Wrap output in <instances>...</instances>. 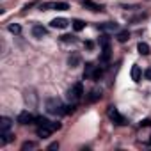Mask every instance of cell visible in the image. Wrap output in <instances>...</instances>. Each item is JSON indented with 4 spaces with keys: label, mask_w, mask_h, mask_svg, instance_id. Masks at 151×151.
<instances>
[{
    "label": "cell",
    "mask_w": 151,
    "mask_h": 151,
    "mask_svg": "<svg viewBox=\"0 0 151 151\" xmlns=\"http://www.w3.org/2000/svg\"><path fill=\"white\" fill-rule=\"evenodd\" d=\"M46 110L50 112V114H66V107H64V103L59 100V98H50L48 101H46Z\"/></svg>",
    "instance_id": "cell-1"
},
{
    "label": "cell",
    "mask_w": 151,
    "mask_h": 151,
    "mask_svg": "<svg viewBox=\"0 0 151 151\" xmlns=\"http://www.w3.org/2000/svg\"><path fill=\"white\" fill-rule=\"evenodd\" d=\"M82 94H84V86L80 84V82H77L69 91H68V100L69 101H78L80 98H82Z\"/></svg>",
    "instance_id": "cell-2"
},
{
    "label": "cell",
    "mask_w": 151,
    "mask_h": 151,
    "mask_svg": "<svg viewBox=\"0 0 151 151\" xmlns=\"http://www.w3.org/2000/svg\"><path fill=\"white\" fill-rule=\"evenodd\" d=\"M109 117L116 123V124H119V126H123V124H126V119L117 112V109L116 107H109Z\"/></svg>",
    "instance_id": "cell-3"
},
{
    "label": "cell",
    "mask_w": 151,
    "mask_h": 151,
    "mask_svg": "<svg viewBox=\"0 0 151 151\" xmlns=\"http://www.w3.org/2000/svg\"><path fill=\"white\" fill-rule=\"evenodd\" d=\"M41 9H55V11H66L69 9V6L66 2H48V4H41Z\"/></svg>",
    "instance_id": "cell-4"
},
{
    "label": "cell",
    "mask_w": 151,
    "mask_h": 151,
    "mask_svg": "<svg viewBox=\"0 0 151 151\" xmlns=\"http://www.w3.org/2000/svg\"><path fill=\"white\" fill-rule=\"evenodd\" d=\"M34 121H36V117H34L29 110H23V112L18 114V123H20V124H30V123H34Z\"/></svg>",
    "instance_id": "cell-5"
},
{
    "label": "cell",
    "mask_w": 151,
    "mask_h": 151,
    "mask_svg": "<svg viewBox=\"0 0 151 151\" xmlns=\"http://www.w3.org/2000/svg\"><path fill=\"white\" fill-rule=\"evenodd\" d=\"M100 29L103 32H119V25L116 22H105V23L100 25Z\"/></svg>",
    "instance_id": "cell-6"
},
{
    "label": "cell",
    "mask_w": 151,
    "mask_h": 151,
    "mask_svg": "<svg viewBox=\"0 0 151 151\" xmlns=\"http://www.w3.org/2000/svg\"><path fill=\"white\" fill-rule=\"evenodd\" d=\"M132 78H133V82H140L142 80V71H140V68L137 64L132 66Z\"/></svg>",
    "instance_id": "cell-7"
},
{
    "label": "cell",
    "mask_w": 151,
    "mask_h": 151,
    "mask_svg": "<svg viewBox=\"0 0 151 151\" xmlns=\"http://www.w3.org/2000/svg\"><path fill=\"white\" fill-rule=\"evenodd\" d=\"M50 25H52L53 29H66V27H68V20H64V18H55V20L50 22Z\"/></svg>",
    "instance_id": "cell-8"
},
{
    "label": "cell",
    "mask_w": 151,
    "mask_h": 151,
    "mask_svg": "<svg viewBox=\"0 0 151 151\" xmlns=\"http://www.w3.org/2000/svg\"><path fill=\"white\" fill-rule=\"evenodd\" d=\"M32 34H34V37H45L46 36V29L43 25H34L32 27Z\"/></svg>",
    "instance_id": "cell-9"
},
{
    "label": "cell",
    "mask_w": 151,
    "mask_h": 151,
    "mask_svg": "<svg viewBox=\"0 0 151 151\" xmlns=\"http://www.w3.org/2000/svg\"><path fill=\"white\" fill-rule=\"evenodd\" d=\"M11 124H13V121L9 117H2V119H0V130H2V132H9Z\"/></svg>",
    "instance_id": "cell-10"
},
{
    "label": "cell",
    "mask_w": 151,
    "mask_h": 151,
    "mask_svg": "<svg viewBox=\"0 0 151 151\" xmlns=\"http://www.w3.org/2000/svg\"><path fill=\"white\" fill-rule=\"evenodd\" d=\"M50 133H52V128L50 126H37V135L39 137H50Z\"/></svg>",
    "instance_id": "cell-11"
},
{
    "label": "cell",
    "mask_w": 151,
    "mask_h": 151,
    "mask_svg": "<svg viewBox=\"0 0 151 151\" xmlns=\"http://www.w3.org/2000/svg\"><path fill=\"white\" fill-rule=\"evenodd\" d=\"M116 37H117V41H119V43H126V41L130 39V32H128V30H119Z\"/></svg>",
    "instance_id": "cell-12"
},
{
    "label": "cell",
    "mask_w": 151,
    "mask_h": 151,
    "mask_svg": "<svg viewBox=\"0 0 151 151\" xmlns=\"http://www.w3.org/2000/svg\"><path fill=\"white\" fill-rule=\"evenodd\" d=\"M137 50H139V53H140V55H147V53H149V45L140 41V43L137 45Z\"/></svg>",
    "instance_id": "cell-13"
},
{
    "label": "cell",
    "mask_w": 151,
    "mask_h": 151,
    "mask_svg": "<svg viewBox=\"0 0 151 151\" xmlns=\"http://www.w3.org/2000/svg\"><path fill=\"white\" fill-rule=\"evenodd\" d=\"M101 98V93L98 91V89H93L91 93H89V96H87V101H98Z\"/></svg>",
    "instance_id": "cell-14"
},
{
    "label": "cell",
    "mask_w": 151,
    "mask_h": 151,
    "mask_svg": "<svg viewBox=\"0 0 151 151\" xmlns=\"http://www.w3.org/2000/svg\"><path fill=\"white\" fill-rule=\"evenodd\" d=\"M34 123H36L37 126H50V123H52V121H48V117H45V116H37Z\"/></svg>",
    "instance_id": "cell-15"
},
{
    "label": "cell",
    "mask_w": 151,
    "mask_h": 151,
    "mask_svg": "<svg viewBox=\"0 0 151 151\" xmlns=\"http://www.w3.org/2000/svg\"><path fill=\"white\" fill-rule=\"evenodd\" d=\"M71 23H73V29L77 30V32H80V30L86 29V22H82V20H73Z\"/></svg>",
    "instance_id": "cell-16"
},
{
    "label": "cell",
    "mask_w": 151,
    "mask_h": 151,
    "mask_svg": "<svg viewBox=\"0 0 151 151\" xmlns=\"http://www.w3.org/2000/svg\"><path fill=\"white\" fill-rule=\"evenodd\" d=\"M101 62H107V60H110V46H103V50H101Z\"/></svg>",
    "instance_id": "cell-17"
},
{
    "label": "cell",
    "mask_w": 151,
    "mask_h": 151,
    "mask_svg": "<svg viewBox=\"0 0 151 151\" xmlns=\"http://www.w3.org/2000/svg\"><path fill=\"white\" fill-rule=\"evenodd\" d=\"M84 6H86V7H89L91 11H101V9H103L101 6H98V4H94V2H91V0H84Z\"/></svg>",
    "instance_id": "cell-18"
},
{
    "label": "cell",
    "mask_w": 151,
    "mask_h": 151,
    "mask_svg": "<svg viewBox=\"0 0 151 151\" xmlns=\"http://www.w3.org/2000/svg\"><path fill=\"white\" fill-rule=\"evenodd\" d=\"M94 68H96V66H93L91 62H87V64H86V69H84V78H86V77H93Z\"/></svg>",
    "instance_id": "cell-19"
},
{
    "label": "cell",
    "mask_w": 151,
    "mask_h": 151,
    "mask_svg": "<svg viewBox=\"0 0 151 151\" xmlns=\"http://www.w3.org/2000/svg\"><path fill=\"white\" fill-rule=\"evenodd\" d=\"M13 140V135L9 133V132H2V139H0V144H7V142H11Z\"/></svg>",
    "instance_id": "cell-20"
},
{
    "label": "cell",
    "mask_w": 151,
    "mask_h": 151,
    "mask_svg": "<svg viewBox=\"0 0 151 151\" xmlns=\"http://www.w3.org/2000/svg\"><path fill=\"white\" fill-rule=\"evenodd\" d=\"M68 62H69V66H71V68H75V66H77V64L80 62V57H78L77 53H73V55L68 59Z\"/></svg>",
    "instance_id": "cell-21"
},
{
    "label": "cell",
    "mask_w": 151,
    "mask_h": 151,
    "mask_svg": "<svg viewBox=\"0 0 151 151\" xmlns=\"http://www.w3.org/2000/svg\"><path fill=\"white\" fill-rule=\"evenodd\" d=\"M60 41L62 43H75V41H77V37L71 36V34H64V36H60Z\"/></svg>",
    "instance_id": "cell-22"
},
{
    "label": "cell",
    "mask_w": 151,
    "mask_h": 151,
    "mask_svg": "<svg viewBox=\"0 0 151 151\" xmlns=\"http://www.w3.org/2000/svg\"><path fill=\"white\" fill-rule=\"evenodd\" d=\"M100 45H101V48H103V46H110V37H109L107 34H103V36L100 37Z\"/></svg>",
    "instance_id": "cell-23"
},
{
    "label": "cell",
    "mask_w": 151,
    "mask_h": 151,
    "mask_svg": "<svg viewBox=\"0 0 151 151\" xmlns=\"http://www.w3.org/2000/svg\"><path fill=\"white\" fill-rule=\"evenodd\" d=\"M9 32H13V34H20V32H22V27H20L18 23H11V25H9Z\"/></svg>",
    "instance_id": "cell-24"
},
{
    "label": "cell",
    "mask_w": 151,
    "mask_h": 151,
    "mask_svg": "<svg viewBox=\"0 0 151 151\" xmlns=\"http://www.w3.org/2000/svg\"><path fill=\"white\" fill-rule=\"evenodd\" d=\"M101 75H103V69H101V68H94V73H93V78H94V80H98V78L101 77Z\"/></svg>",
    "instance_id": "cell-25"
},
{
    "label": "cell",
    "mask_w": 151,
    "mask_h": 151,
    "mask_svg": "<svg viewBox=\"0 0 151 151\" xmlns=\"http://www.w3.org/2000/svg\"><path fill=\"white\" fill-rule=\"evenodd\" d=\"M75 110H77V105H75V101H73L71 105H68V107H66V114H73Z\"/></svg>",
    "instance_id": "cell-26"
},
{
    "label": "cell",
    "mask_w": 151,
    "mask_h": 151,
    "mask_svg": "<svg viewBox=\"0 0 151 151\" xmlns=\"http://www.w3.org/2000/svg\"><path fill=\"white\" fill-rule=\"evenodd\" d=\"M32 147H36V144L34 142H23V146H22V149L25 151V149H32Z\"/></svg>",
    "instance_id": "cell-27"
},
{
    "label": "cell",
    "mask_w": 151,
    "mask_h": 151,
    "mask_svg": "<svg viewBox=\"0 0 151 151\" xmlns=\"http://www.w3.org/2000/svg\"><path fill=\"white\" fill-rule=\"evenodd\" d=\"M60 126H62V124H60V123H57V121H55V123H50V128H52V132H55V130H60Z\"/></svg>",
    "instance_id": "cell-28"
},
{
    "label": "cell",
    "mask_w": 151,
    "mask_h": 151,
    "mask_svg": "<svg viewBox=\"0 0 151 151\" xmlns=\"http://www.w3.org/2000/svg\"><path fill=\"white\" fill-rule=\"evenodd\" d=\"M140 126H151V119H142L140 121Z\"/></svg>",
    "instance_id": "cell-29"
},
{
    "label": "cell",
    "mask_w": 151,
    "mask_h": 151,
    "mask_svg": "<svg viewBox=\"0 0 151 151\" xmlns=\"http://www.w3.org/2000/svg\"><path fill=\"white\" fill-rule=\"evenodd\" d=\"M86 48H87V50H93V48H94V43H93V41H86Z\"/></svg>",
    "instance_id": "cell-30"
},
{
    "label": "cell",
    "mask_w": 151,
    "mask_h": 151,
    "mask_svg": "<svg viewBox=\"0 0 151 151\" xmlns=\"http://www.w3.org/2000/svg\"><path fill=\"white\" fill-rule=\"evenodd\" d=\"M144 77H146L147 80H151V69H146V71H144Z\"/></svg>",
    "instance_id": "cell-31"
},
{
    "label": "cell",
    "mask_w": 151,
    "mask_h": 151,
    "mask_svg": "<svg viewBox=\"0 0 151 151\" xmlns=\"http://www.w3.org/2000/svg\"><path fill=\"white\" fill-rule=\"evenodd\" d=\"M48 149H59V142H53V144H50V146H48Z\"/></svg>",
    "instance_id": "cell-32"
}]
</instances>
